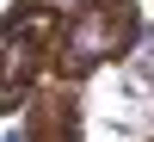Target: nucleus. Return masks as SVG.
Here are the masks:
<instances>
[{"mask_svg": "<svg viewBox=\"0 0 154 142\" xmlns=\"http://www.w3.org/2000/svg\"><path fill=\"white\" fill-rule=\"evenodd\" d=\"M56 31H62V12L31 6V0H19L0 19V111H19L37 93L49 56H56Z\"/></svg>", "mask_w": 154, "mask_h": 142, "instance_id": "2", "label": "nucleus"}, {"mask_svg": "<svg viewBox=\"0 0 154 142\" xmlns=\"http://www.w3.org/2000/svg\"><path fill=\"white\" fill-rule=\"evenodd\" d=\"M136 6L130 0H80V6L62 19V31H56V74L62 80H80V74H93V68H105V62H117V56H130L136 49Z\"/></svg>", "mask_w": 154, "mask_h": 142, "instance_id": "1", "label": "nucleus"}, {"mask_svg": "<svg viewBox=\"0 0 154 142\" xmlns=\"http://www.w3.org/2000/svg\"><path fill=\"white\" fill-rule=\"evenodd\" d=\"M25 142H80V99L68 87L37 93L31 99V124H25Z\"/></svg>", "mask_w": 154, "mask_h": 142, "instance_id": "3", "label": "nucleus"}]
</instances>
